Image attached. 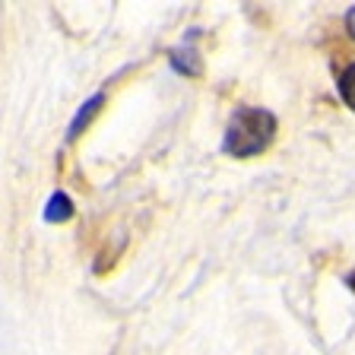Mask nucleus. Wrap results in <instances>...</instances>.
<instances>
[{
	"label": "nucleus",
	"instance_id": "f257e3e1",
	"mask_svg": "<svg viewBox=\"0 0 355 355\" xmlns=\"http://www.w3.org/2000/svg\"><path fill=\"white\" fill-rule=\"evenodd\" d=\"M276 137V118L266 108H254V105H241L235 108L225 137H222V149L235 159H251L260 155Z\"/></svg>",
	"mask_w": 355,
	"mask_h": 355
},
{
	"label": "nucleus",
	"instance_id": "f03ea898",
	"mask_svg": "<svg viewBox=\"0 0 355 355\" xmlns=\"http://www.w3.org/2000/svg\"><path fill=\"white\" fill-rule=\"evenodd\" d=\"M193 42H197V29L187 35V42H181L171 51V67H175L178 73H184V76H200L203 73V64H200L197 51H193Z\"/></svg>",
	"mask_w": 355,
	"mask_h": 355
},
{
	"label": "nucleus",
	"instance_id": "7ed1b4c3",
	"mask_svg": "<svg viewBox=\"0 0 355 355\" xmlns=\"http://www.w3.org/2000/svg\"><path fill=\"white\" fill-rule=\"evenodd\" d=\"M102 102H105V96H102V92H96V96L89 98V102H83V105H80V111H76V114H73V121H70V130H67V140H76V137H80V133L86 130V127H89V121L96 118V111L102 108Z\"/></svg>",
	"mask_w": 355,
	"mask_h": 355
},
{
	"label": "nucleus",
	"instance_id": "20e7f679",
	"mask_svg": "<svg viewBox=\"0 0 355 355\" xmlns=\"http://www.w3.org/2000/svg\"><path fill=\"white\" fill-rule=\"evenodd\" d=\"M73 216V200L67 197L64 191L51 193L48 203H44V222H67Z\"/></svg>",
	"mask_w": 355,
	"mask_h": 355
},
{
	"label": "nucleus",
	"instance_id": "39448f33",
	"mask_svg": "<svg viewBox=\"0 0 355 355\" xmlns=\"http://www.w3.org/2000/svg\"><path fill=\"white\" fill-rule=\"evenodd\" d=\"M336 89H340V98L349 105V108L355 111V64H349L346 70L340 73V83H336Z\"/></svg>",
	"mask_w": 355,
	"mask_h": 355
},
{
	"label": "nucleus",
	"instance_id": "423d86ee",
	"mask_svg": "<svg viewBox=\"0 0 355 355\" xmlns=\"http://www.w3.org/2000/svg\"><path fill=\"white\" fill-rule=\"evenodd\" d=\"M346 32H349V38L355 42V3L349 7V13H346Z\"/></svg>",
	"mask_w": 355,
	"mask_h": 355
}]
</instances>
